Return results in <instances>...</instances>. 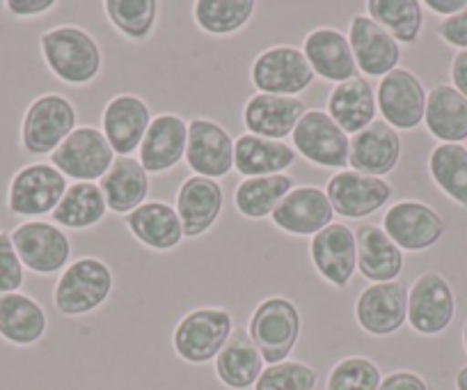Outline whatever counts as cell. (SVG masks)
Masks as SVG:
<instances>
[{"label":"cell","mask_w":467,"mask_h":390,"mask_svg":"<svg viewBox=\"0 0 467 390\" xmlns=\"http://www.w3.org/2000/svg\"><path fill=\"white\" fill-rule=\"evenodd\" d=\"M379 390H429V385H426V381L421 379L420 374H415V372L399 370L383 376Z\"/></svg>","instance_id":"45"},{"label":"cell","mask_w":467,"mask_h":390,"mask_svg":"<svg viewBox=\"0 0 467 390\" xmlns=\"http://www.w3.org/2000/svg\"><path fill=\"white\" fill-rule=\"evenodd\" d=\"M307 113V104L298 97H277V94H253L244 106L245 133L285 141L294 133L296 124Z\"/></svg>","instance_id":"24"},{"label":"cell","mask_w":467,"mask_h":390,"mask_svg":"<svg viewBox=\"0 0 467 390\" xmlns=\"http://www.w3.org/2000/svg\"><path fill=\"white\" fill-rule=\"evenodd\" d=\"M188 120L174 113L151 118L150 129L138 150V161L150 174H165L186 159Z\"/></svg>","instance_id":"21"},{"label":"cell","mask_w":467,"mask_h":390,"mask_svg":"<svg viewBox=\"0 0 467 390\" xmlns=\"http://www.w3.org/2000/svg\"><path fill=\"white\" fill-rule=\"evenodd\" d=\"M309 259L327 285L344 290L358 273L356 230L344 223H330L309 241Z\"/></svg>","instance_id":"17"},{"label":"cell","mask_w":467,"mask_h":390,"mask_svg":"<svg viewBox=\"0 0 467 390\" xmlns=\"http://www.w3.org/2000/svg\"><path fill=\"white\" fill-rule=\"evenodd\" d=\"M291 147L296 154L318 168L337 170V173L348 168L350 136H346L339 124L321 109H307L291 133Z\"/></svg>","instance_id":"7"},{"label":"cell","mask_w":467,"mask_h":390,"mask_svg":"<svg viewBox=\"0 0 467 390\" xmlns=\"http://www.w3.org/2000/svg\"><path fill=\"white\" fill-rule=\"evenodd\" d=\"M383 374L367 356H348L335 363L326 381V390H379Z\"/></svg>","instance_id":"40"},{"label":"cell","mask_w":467,"mask_h":390,"mask_svg":"<svg viewBox=\"0 0 467 390\" xmlns=\"http://www.w3.org/2000/svg\"><path fill=\"white\" fill-rule=\"evenodd\" d=\"M223 207V186L215 179L197 177V174L183 179L177 191V200H174V209L179 214L186 239H197V237L206 235L218 223Z\"/></svg>","instance_id":"23"},{"label":"cell","mask_w":467,"mask_h":390,"mask_svg":"<svg viewBox=\"0 0 467 390\" xmlns=\"http://www.w3.org/2000/svg\"><path fill=\"white\" fill-rule=\"evenodd\" d=\"M383 227L403 253H421L438 244L447 232L444 218L417 200H401L383 214Z\"/></svg>","instance_id":"14"},{"label":"cell","mask_w":467,"mask_h":390,"mask_svg":"<svg viewBox=\"0 0 467 390\" xmlns=\"http://www.w3.org/2000/svg\"><path fill=\"white\" fill-rule=\"evenodd\" d=\"M257 12L254 0H197L192 3V21L213 37H229L253 21Z\"/></svg>","instance_id":"36"},{"label":"cell","mask_w":467,"mask_h":390,"mask_svg":"<svg viewBox=\"0 0 467 390\" xmlns=\"http://www.w3.org/2000/svg\"><path fill=\"white\" fill-rule=\"evenodd\" d=\"M277 230L291 237H314L335 223V209L318 186H296L271 216Z\"/></svg>","instance_id":"20"},{"label":"cell","mask_w":467,"mask_h":390,"mask_svg":"<svg viewBox=\"0 0 467 390\" xmlns=\"http://www.w3.org/2000/svg\"><path fill=\"white\" fill-rule=\"evenodd\" d=\"M326 113L339 124L346 136H356L362 129L376 122L379 104H376V90L362 76L335 85L327 94Z\"/></svg>","instance_id":"26"},{"label":"cell","mask_w":467,"mask_h":390,"mask_svg":"<svg viewBox=\"0 0 467 390\" xmlns=\"http://www.w3.org/2000/svg\"><path fill=\"white\" fill-rule=\"evenodd\" d=\"M314 71L303 48L271 47L259 53L250 67V80L262 94L298 97L314 83Z\"/></svg>","instance_id":"8"},{"label":"cell","mask_w":467,"mask_h":390,"mask_svg":"<svg viewBox=\"0 0 467 390\" xmlns=\"http://www.w3.org/2000/svg\"><path fill=\"white\" fill-rule=\"evenodd\" d=\"M21 264L37 276L65 271L69 267L71 241L62 227L48 221H26L10 232Z\"/></svg>","instance_id":"10"},{"label":"cell","mask_w":467,"mask_h":390,"mask_svg":"<svg viewBox=\"0 0 467 390\" xmlns=\"http://www.w3.org/2000/svg\"><path fill=\"white\" fill-rule=\"evenodd\" d=\"M426 94L424 83L410 69L397 67L376 88L380 118L397 132H412L424 124Z\"/></svg>","instance_id":"13"},{"label":"cell","mask_w":467,"mask_h":390,"mask_svg":"<svg viewBox=\"0 0 467 390\" xmlns=\"http://www.w3.org/2000/svg\"><path fill=\"white\" fill-rule=\"evenodd\" d=\"M318 374L303 361H282L264 367L254 390H314Z\"/></svg>","instance_id":"41"},{"label":"cell","mask_w":467,"mask_h":390,"mask_svg":"<svg viewBox=\"0 0 467 390\" xmlns=\"http://www.w3.org/2000/svg\"><path fill=\"white\" fill-rule=\"evenodd\" d=\"M462 340H465V352H467V320H465V331H462Z\"/></svg>","instance_id":"49"},{"label":"cell","mask_w":467,"mask_h":390,"mask_svg":"<svg viewBox=\"0 0 467 390\" xmlns=\"http://www.w3.org/2000/svg\"><path fill=\"white\" fill-rule=\"evenodd\" d=\"M78 113L67 97L48 92L30 101L21 120V145L28 154H53L76 129Z\"/></svg>","instance_id":"5"},{"label":"cell","mask_w":467,"mask_h":390,"mask_svg":"<svg viewBox=\"0 0 467 390\" xmlns=\"http://www.w3.org/2000/svg\"><path fill=\"white\" fill-rule=\"evenodd\" d=\"M69 188L65 174L51 163H30L16 170L7 186V209L15 216L39 221L56 212Z\"/></svg>","instance_id":"6"},{"label":"cell","mask_w":467,"mask_h":390,"mask_svg":"<svg viewBox=\"0 0 467 390\" xmlns=\"http://www.w3.org/2000/svg\"><path fill=\"white\" fill-rule=\"evenodd\" d=\"M161 5L156 0H106L103 15L122 37L140 44L154 35Z\"/></svg>","instance_id":"39"},{"label":"cell","mask_w":467,"mask_h":390,"mask_svg":"<svg viewBox=\"0 0 467 390\" xmlns=\"http://www.w3.org/2000/svg\"><path fill=\"white\" fill-rule=\"evenodd\" d=\"M429 173L447 198L467 207V147L449 142L435 145L429 154Z\"/></svg>","instance_id":"38"},{"label":"cell","mask_w":467,"mask_h":390,"mask_svg":"<svg viewBox=\"0 0 467 390\" xmlns=\"http://www.w3.org/2000/svg\"><path fill=\"white\" fill-rule=\"evenodd\" d=\"M150 124V104L138 94H117L103 106L101 133L117 156H131L140 150Z\"/></svg>","instance_id":"19"},{"label":"cell","mask_w":467,"mask_h":390,"mask_svg":"<svg viewBox=\"0 0 467 390\" xmlns=\"http://www.w3.org/2000/svg\"><path fill=\"white\" fill-rule=\"evenodd\" d=\"M403 142L397 129L383 120H376L360 133L350 138L348 168L369 177L385 179L401 161Z\"/></svg>","instance_id":"22"},{"label":"cell","mask_w":467,"mask_h":390,"mask_svg":"<svg viewBox=\"0 0 467 390\" xmlns=\"http://www.w3.org/2000/svg\"><path fill=\"white\" fill-rule=\"evenodd\" d=\"M456 388H458V390H467V365L458 370V374H456Z\"/></svg>","instance_id":"48"},{"label":"cell","mask_w":467,"mask_h":390,"mask_svg":"<svg viewBox=\"0 0 467 390\" xmlns=\"http://www.w3.org/2000/svg\"><path fill=\"white\" fill-rule=\"evenodd\" d=\"M39 51L48 71L71 88L94 83L103 69L101 47L80 26H57L42 33Z\"/></svg>","instance_id":"1"},{"label":"cell","mask_w":467,"mask_h":390,"mask_svg":"<svg viewBox=\"0 0 467 390\" xmlns=\"http://www.w3.org/2000/svg\"><path fill=\"white\" fill-rule=\"evenodd\" d=\"M303 53L314 76L327 80V83L339 85L360 76L348 37L330 26H321V28L307 33V37L303 39Z\"/></svg>","instance_id":"25"},{"label":"cell","mask_w":467,"mask_h":390,"mask_svg":"<svg viewBox=\"0 0 467 390\" xmlns=\"http://www.w3.org/2000/svg\"><path fill=\"white\" fill-rule=\"evenodd\" d=\"M356 321L374 338H389L408 321V287L403 282H374L356 299Z\"/></svg>","instance_id":"15"},{"label":"cell","mask_w":467,"mask_h":390,"mask_svg":"<svg viewBox=\"0 0 467 390\" xmlns=\"http://www.w3.org/2000/svg\"><path fill=\"white\" fill-rule=\"evenodd\" d=\"M106 198L99 184L74 182L51 214V221L67 230H92L106 218Z\"/></svg>","instance_id":"35"},{"label":"cell","mask_w":467,"mask_h":390,"mask_svg":"<svg viewBox=\"0 0 467 390\" xmlns=\"http://www.w3.org/2000/svg\"><path fill=\"white\" fill-rule=\"evenodd\" d=\"M424 7H429V10H433L435 15L449 19V16H453V15H458V12L465 10L467 0H426Z\"/></svg>","instance_id":"47"},{"label":"cell","mask_w":467,"mask_h":390,"mask_svg":"<svg viewBox=\"0 0 467 390\" xmlns=\"http://www.w3.org/2000/svg\"><path fill=\"white\" fill-rule=\"evenodd\" d=\"M303 329L300 311L291 299L268 297L253 311L248 321V335L262 353L264 363L289 361Z\"/></svg>","instance_id":"3"},{"label":"cell","mask_w":467,"mask_h":390,"mask_svg":"<svg viewBox=\"0 0 467 390\" xmlns=\"http://www.w3.org/2000/svg\"><path fill=\"white\" fill-rule=\"evenodd\" d=\"M358 271L374 282H394L403 271V250L376 223H362L356 230Z\"/></svg>","instance_id":"29"},{"label":"cell","mask_w":467,"mask_h":390,"mask_svg":"<svg viewBox=\"0 0 467 390\" xmlns=\"http://www.w3.org/2000/svg\"><path fill=\"white\" fill-rule=\"evenodd\" d=\"M115 290L112 269L99 258H78L60 273L53 306L65 317H85L103 306Z\"/></svg>","instance_id":"2"},{"label":"cell","mask_w":467,"mask_h":390,"mask_svg":"<svg viewBox=\"0 0 467 390\" xmlns=\"http://www.w3.org/2000/svg\"><path fill=\"white\" fill-rule=\"evenodd\" d=\"M296 188V179L291 174H268V177H248L234 191V207L244 218L262 221L271 218L277 205Z\"/></svg>","instance_id":"34"},{"label":"cell","mask_w":467,"mask_h":390,"mask_svg":"<svg viewBox=\"0 0 467 390\" xmlns=\"http://www.w3.org/2000/svg\"><path fill=\"white\" fill-rule=\"evenodd\" d=\"M57 7V0H7L5 10L19 19H33V16L48 15Z\"/></svg>","instance_id":"44"},{"label":"cell","mask_w":467,"mask_h":390,"mask_svg":"<svg viewBox=\"0 0 467 390\" xmlns=\"http://www.w3.org/2000/svg\"><path fill=\"white\" fill-rule=\"evenodd\" d=\"M456 315L453 290L442 273L426 271L408 287V324L420 335H440Z\"/></svg>","instance_id":"12"},{"label":"cell","mask_w":467,"mask_h":390,"mask_svg":"<svg viewBox=\"0 0 467 390\" xmlns=\"http://www.w3.org/2000/svg\"><path fill=\"white\" fill-rule=\"evenodd\" d=\"M117 154L110 142L97 127H76L65 142L51 154V165H56L65 177L76 182H101L103 174L115 163Z\"/></svg>","instance_id":"11"},{"label":"cell","mask_w":467,"mask_h":390,"mask_svg":"<svg viewBox=\"0 0 467 390\" xmlns=\"http://www.w3.org/2000/svg\"><path fill=\"white\" fill-rule=\"evenodd\" d=\"M326 195L335 209V216L346 221H362L379 214L392 200V186L388 179L369 177L346 168L327 179Z\"/></svg>","instance_id":"9"},{"label":"cell","mask_w":467,"mask_h":390,"mask_svg":"<svg viewBox=\"0 0 467 390\" xmlns=\"http://www.w3.org/2000/svg\"><path fill=\"white\" fill-rule=\"evenodd\" d=\"M262 372L264 358L250 340L248 331L234 329L224 347L215 356V374L220 384L232 390H248L254 388Z\"/></svg>","instance_id":"32"},{"label":"cell","mask_w":467,"mask_h":390,"mask_svg":"<svg viewBox=\"0 0 467 390\" xmlns=\"http://www.w3.org/2000/svg\"><path fill=\"white\" fill-rule=\"evenodd\" d=\"M47 311L28 294H0V338L16 347H30L47 335Z\"/></svg>","instance_id":"31"},{"label":"cell","mask_w":467,"mask_h":390,"mask_svg":"<svg viewBox=\"0 0 467 390\" xmlns=\"http://www.w3.org/2000/svg\"><path fill=\"white\" fill-rule=\"evenodd\" d=\"M453 88L467 100V51H458L451 60Z\"/></svg>","instance_id":"46"},{"label":"cell","mask_w":467,"mask_h":390,"mask_svg":"<svg viewBox=\"0 0 467 390\" xmlns=\"http://www.w3.org/2000/svg\"><path fill=\"white\" fill-rule=\"evenodd\" d=\"M10 232H0V294H12L24 287L26 273Z\"/></svg>","instance_id":"42"},{"label":"cell","mask_w":467,"mask_h":390,"mask_svg":"<svg viewBox=\"0 0 467 390\" xmlns=\"http://www.w3.org/2000/svg\"><path fill=\"white\" fill-rule=\"evenodd\" d=\"M367 16L388 30L399 44H415L424 26V3L420 0H369Z\"/></svg>","instance_id":"37"},{"label":"cell","mask_w":467,"mask_h":390,"mask_svg":"<svg viewBox=\"0 0 467 390\" xmlns=\"http://www.w3.org/2000/svg\"><path fill=\"white\" fill-rule=\"evenodd\" d=\"M424 124L435 141L461 145L467 141V100L453 85H435L426 94Z\"/></svg>","instance_id":"33"},{"label":"cell","mask_w":467,"mask_h":390,"mask_svg":"<svg viewBox=\"0 0 467 390\" xmlns=\"http://www.w3.org/2000/svg\"><path fill=\"white\" fill-rule=\"evenodd\" d=\"M234 331V317L223 306H204L186 312L174 326L172 347L182 361L204 365L215 361Z\"/></svg>","instance_id":"4"},{"label":"cell","mask_w":467,"mask_h":390,"mask_svg":"<svg viewBox=\"0 0 467 390\" xmlns=\"http://www.w3.org/2000/svg\"><path fill=\"white\" fill-rule=\"evenodd\" d=\"M296 159L298 154L285 141H266L253 133H244L234 141V170L244 179L285 174Z\"/></svg>","instance_id":"30"},{"label":"cell","mask_w":467,"mask_h":390,"mask_svg":"<svg viewBox=\"0 0 467 390\" xmlns=\"http://www.w3.org/2000/svg\"><path fill=\"white\" fill-rule=\"evenodd\" d=\"M124 223L138 244L156 253H170L186 239L177 209L161 200H147L136 212L127 214Z\"/></svg>","instance_id":"27"},{"label":"cell","mask_w":467,"mask_h":390,"mask_svg":"<svg viewBox=\"0 0 467 390\" xmlns=\"http://www.w3.org/2000/svg\"><path fill=\"white\" fill-rule=\"evenodd\" d=\"M348 44L356 58L358 71L369 79H383L401 62V44L371 16L353 15L348 24Z\"/></svg>","instance_id":"18"},{"label":"cell","mask_w":467,"mask_h":390,"mask_svg":"<svg viewBox=\"0 0 467 390\" xmlns=\"http://www.w3.org/2000/svg\"><path fill=\"white\" fill-rule=\"evenodd\" d=\"M108 212L127 216L147 203L150 195V173L131 156H117L106 174L99 182Z\"/></svg>","instance_id":"28"},{"label":"cell","mask_w":467,"mask_h":390,"mask_svg":"<svg viewBox=\"0 0 467 390\" xmlns=\"http://www.w3.org/2000/svg\"><path fill=\"white\" fill-rule=\"evenodd\" d=\"M183 161L192 174L218 182L234 170V138L223 124L213 120H188V145Z\"/></svg>","instance_id":"16"},{"label":"cell","mask_w":467,"mask_h":390,"mask_svg":"<svg viewBox=\"0 0 467 390\" xmlns=\"http://www.w3.org/2000/svg\"><path fill=\"white\" fill-rule=\"evenodd\" d=\"M438 35L451 47L467 51V7L438 26Z\"/></svg>","instance_id":"43"}]
</instances>
